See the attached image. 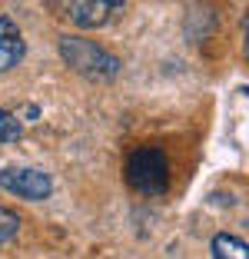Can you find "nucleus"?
Masks as SVG:
<instances>
[{
	"label": "nucleus",
	"mask_w": 249,
	"mask_h": 259,
	"mask_svg": "<svg viewBox=\"0 0 249 259\" xmlns=\"http://www.w3.org/2000/svg\"><path fill=\"white\" fill-rule=\"evenodd\" d=\"M213 256L216 259H249V243L229 236V233H219V236H213Z\"/></svg>",
	"instance_id": "nucleus-6"
},
{
	"label": "nucleus",
	"mask_w": 249,
	"mask_h": 259,
	"mask_svg": "<svg viewBox=\"0 0 249 259\" xmlns=\"http://www.w3.org/2000/svg\"><path fill=\"white\" fill-rule=\"evenodd\" d=\"M113 10L106 7L103 0H70V20L83 30H93V27H103L110 20Z\"/></svg>",
	"instance_id": "nucleus-5"
},
{
	"label": "nucleus",
	"mask_w": 249,
	"mask_h": 259,
	"mask_svg": "<svg viewBox=\"0 0 249 259\" xmlns=\"http://www.w3.org/2000/svg\"><path fill=\"white\" fill-rule=\"evenodd\" d=\"M246 57H249V14H246Z\"/></svg>",
	"instance_id": "nucleus-10"
},
{
	"label": "nucleus",
	"mask_w": 249,
	"mask_h": 259,
	"mask_svg": "<svg viewBox=\"0 0 249 259\" xmlns=\"http://www.w3.org/2000/svg\"><path fill=\"white\" fill-rule=\"evenodd\" d=\"M17 229H20V216L7 206H0V243H7V239L17 236Z\"/></svg>",
	"instance_id": "nucleus-8"
},
{
	"label": "nucleus",
	"mask_w": 249,
	"mask_h": 259,
	"mask_svg": "<svg viewBox=\"0 0 249 259\" xmlns=\"http://www.w3.org/2000/svg\"><path fill=\"white\" fill-rule=\"evenodd\" d=\"M27 54V44H23V33L10 17H0V73L14 70L17 63Z\"/></svg>",
	"instance_id": "nucleus-4"
},
{
	"label": "nucleus",
	"mask_w": 249,
	"mask_h": 259,
	"mask_svg": "<svg viewBox=\"0 0 249 259\" xmlns=\"http://www.w3.org/2000/svg\"><path fill=\"white\" fill-rule=\"evenodd\" d=\"M0 190L10 193V196L40 203L53 193V180L37 166H4L0 169Z\"/></svg>",
	"instance_id": "nucleus-3"
},
{
	"label": "nucleus",
	"mask_w": 249,
	"mask_h": 259,
	"mask_svg": "<svg viewBox=\"0 0 249 259\" xmlns=\"http://www.w3.org/2000/svg\"><path fill=\"white\" fill-rule=\"evenodd\" d=\"M127 180L143 196H163L170 190V160H166V153L156 150V146H140L136 153H130Z\"/></svg>",
	"instance_id": "nucleus-2"
},
{
	"label": "nucleus",
	"mask_w": 249,
	"mask_h": 259,
	"mask_svg": "<svg viewBox=\"0 0 249 259\" xmlns=\"http://www.w3.org/2000/svg\"><path fill=\"white\" fill-rule=\"evenodd\" d=\"M60 57L73 73L87 76V80L106 83V80H113V76L120 73V60H116L113 54H106L100 44L87 40V37H63L60 40Z\"/></svg>",
	"instance_id": "nucleus-1"
},
{
	"label": "nucleus",
	"mask_w": 249,
	"mask_h": 259,
	"mask_svg": "<svg viewBox=\"0 0 249 259\" xmlns=\"http://www.w3.org/2000/svg\"><path fill=\"white\" fill-rule=\"evenodd\" d=\"M103 4H106V7H110V10H116V7H123V0H103Z\"/></svg>",
	"instance_id": "nucleus-9"
},
{
	"label": "nucleus",
	"mask_w": 249,
	"mask_h": 259,
	"mask_svg": "<svg viewBox=\"0 0 249 259\" xmlns=\"http://www.w3.org/2000/svg\"><path fill=\"white\" fill-rule=\"evenodd\" d=\"M20 137H23V126H20V120H17L14 113H7V110H0V146H10V143H17Z\"/></svg>",
	"instance_id": "nucleus-7"
}]
</instances>
